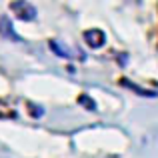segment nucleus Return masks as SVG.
<instances>
[{"label": "nucleus", "instance_id": "nucleus-1", "mask_svg": "<svg viewBox=\"0 0 158 158\" xmlns=\"http://www.w3.org/2000/svg\"><path fill=\"white\" fill-rule=\"evenodd\" d=\"M10 10L14 12L20 20H34L36 18V8L28 2H22V0H20V2H12Z\"/></svg>", "mask_w": 158, "mask_h": 158}, {"label": "nucleus", "instance_id": "nucleus-6", "mask_svg": "<svg viewBox=\"0 0 158 158\" xmlns=\"http://www.w3.org/2000/svg\"><path fill=\"white\" fill-rule=\"evenodd\" d=\"M80 104H84L88 110H94V108H96V106H94V102L88 100V96H80Z\"/></svg>", "mask_w": 158, "mask_h": 158}, {"label": "nucleus", "instance_id": "nucleus-3", "mask_svg": "<svg viewBox=\"0 0 158 158\" xmlns=\"http://www.w3.org/2000/svg\"><path fill=\"white\" fill-rule=\"evenodd\" d=\"M0 32H2L6 38H10V40H22L18 34H16L14 26H12V22L8 18H0Z\"/></svg>", "mask_w": 158, "mask_h": 158}, {"label": "nucleus", "instance_id": "nucleus-2", "mask_svg": "<svg viewBox=\"0 0 158 158\" xmlns=\"http://www.w3.org/2000/svg\"><path fill=\"white\" fill-rule=\"evenodd\" d=\"M84 40H86V44L88 46H92V48H100L102 44L106 42V36H104V32L102 30H86L84 32Z\"/></svg>", "mask_w": 158, "mask_h": 158}, {"label": "nucleus", "instance_id": "nucleus-5", "mask_svg": "<svg viewBox=\"0 0 158 158\" xmlns=\"http://www.w3.org/2000/svg\"><path fill=\"white\" fill-rule=\"evenodd\" d=\"M122 84L128 86V88H132L134 92H138V94H142V96H146V98H154V96H158V92H154V90H146V88H140V86H134L130 80H122Z\"/></svg>", "mask_w": 158, "mask_h": 158}, {"label": "nucleus", "instance_id": "nucleus-4", "mask_svg": "<svg viewBox=\"0 0 158 158\" xmlns=\"http://www.w3.org/2000/svg\"><path fill=\"white\" fill-rule=\"evenodd\" d=\"M50 48L54 50V54H58V56H62V58H74V52H70L68 46L56 42V40H50Z\"/></svg>", "mask_w": 158, "mask_h": 158}]
</instances>
